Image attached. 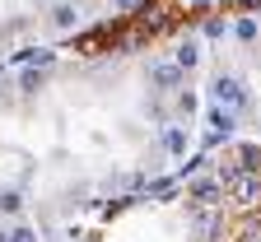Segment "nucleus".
<instances>
[{"instance_id": "nucleus-1", "label": "nucleus", "mask_w": 261, "mask_h": 242, "mask_svg": "<svg viewBox=\"0 0 261 242\" xmlns=\"http://www.w3.org/2000/svg\"><path fill=\"white\" fill-rule=\"evenodd\" d=\"M228 224H233V200L210 168L196 182H149L121 200H108L93 214L84 242H224Z\"/></svg>"}, {"instance_id": "nucleus-2", "label": "nucleus", "mask_w": 261, "mask_h": 242, "mask_svg": "<svg viewBox=\"0 0 261 242\" xmlns=\"http://www.w3.org/2000/svg\"><path fill=\"white\" fill-rule=\"evenodd\" d=\"M261 14V0H130L126 10L80 28L70 51L80 56H117V51H159L182 33L210 28L224 19Z\"/></svg>"}, {"instance_id": "nucleus-3", "label": "nucleus", "mask_w": 261, "mask_h": 242, "mask_svg": "<svg viewBox=\"0 0 261 242\" xmlns=\"http://www.w3.org/2000/svg\"><path fill=\"white\" fill-rule=\"evenodd\" d=\"M215 177L224 182L228 200H233V219L261 210V149H238V154L219 158ZM228 228H233V224H228Z\"/></svg>"}, {"instance_id": "nucleus-4", "label": "nucleus", "mask_w": 261, "mask_h": 242, "mask_svg": "<svg viewBox=\"0 0 261 242\" xmlns=\"http://www.w3.org/2000/svg\"><path fill=\"white\" fill-rule=\"evenodd\" d=\"M224 242H261V210H252V214H238Z\"/></svg>"}, {"instance_id": "nucleus-5", "label": "nucleus", "mask_w": 261, "mask_h": 242, "mask_svg": "<svg viewBox=\"0 0 261 242\" xmlns=\"http://www.w3.org/2000/svg\"><path fill=\"white\" fill-rule=\"evenodd\" d=\"M0 242H19V233H10V228H0Z\"/></svg>"}]
</instances>
